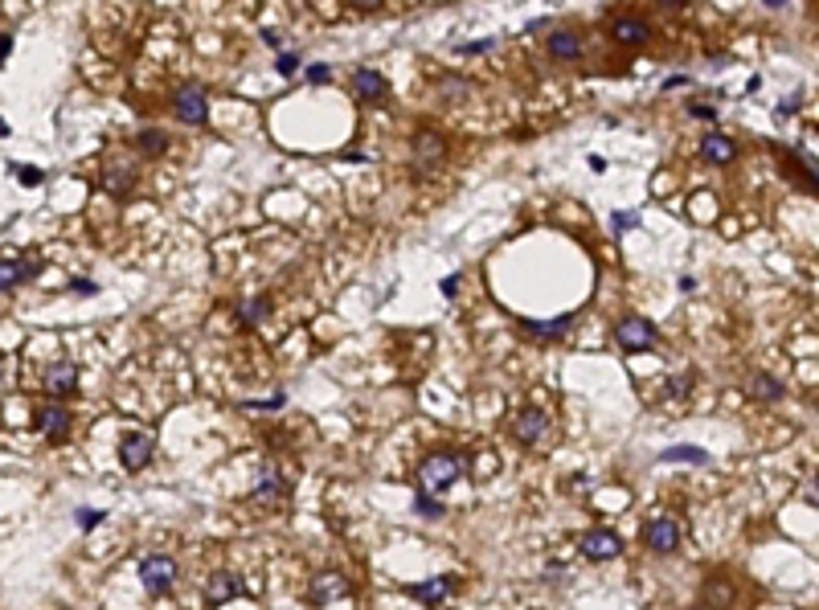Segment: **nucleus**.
I'll use <instances>...</instances> for the list:
<instances>
[{
	"label": "nucleus",
	"instance_id": "obj_1",
	"mask_svg": "<svg viewBox=\"0 0 819 610\" xmlns=\"http://www.w3.org/2000/svg\"><path fill=\"white\" fill-rule=\"evenodd\" d=\"M459 475H463L459 455H426L418 463V488H422V496H443Z\"/></svg>",
	"mask_w": 819,
	"mask_h": 610
},
{
	"label": "nucleus",
	"instance_id": "obj_2",
	"mask_svg": "<svg viewBox=\"0 0 819 610\" xmlns=\"http://www.w3.org/2000/svg\"><path fill=\"white\" fill-rule=\"evenodd\" d=\"M152 451H156V439L144 430H132L119 439V459H123V471H144L152 463Z\"/></svg>",
	"mask_w": 819,
	"mask_h": 610
},
{
	"label": "nucleus",
	"instance_id": "obj_3",
	"mask_svg": "<svg viewBox=\"0 0 819 610\" xmlns=\"http://www.w3.org/2000/svg\"><path fill=\"white\" fill-rule=\"evenodd\" d=\"M140 578H144V586L152 594H168L172 582H177V561L164 557V553H152V557L140 561Z\"/></svg>",
	"mask_w": 819,
	"mask_h": 610
},
{
	"label": "nucleus",
	"instance_id": "obj_4",
	"mask_svg": "<svg viewBox=\"0 0 819 610\" xmlns=\"http://www.w3.org/2000/svg\"><path fill=\"white\" fill-rule=\"evenodd\" d=\"M615 340L627 348V353H643V348L656 344V328H652L648 320H639V316H627V320H619Z\"/></svg>",
	"mask_w": 819,
	"mask_h": 610
},
{
	"label": "nucleus",
	"instance_id": "obj_5",
	"mask_svg": "<svg viewBox=\"0 0 819 610\" xmlns=\"http://www.w3.org/2000/svg\"><path fill=\"white\" fill-rule=\"evenodd\" d=\"M578 549H582L586 561H611V557L623 553V541H619V533H611V529H590Z\"/></svg>",
	"mask_w": 819,
	"mask_h": 610
},
{
	"label": "nucleus",
	"instance_id": "obj_6",
	"mask_svg": "<svg viewBox=\"0 0 819 610\" xmlns=\"http://www.w3.org/2000/svg\"><path fill=\"white\" fill-rule=\"evenodd\" d=\"M512 434H516V443H525V447H537L545 434H549V418L537 410V406H529V410H521L516 414V422H512Z\"/></svg>",
	"mask_w": 819,
	"mask_h": 610
},
{
	"label": "nucleus",
	"instance_id": "obj_7",
	"mask_svg": "<svg viewBox=\"0 0 819 610\" xmlns=\"http://www.w3.org/2000/svg\"><path fill=\"white\" fill-rule=\"evenodd\" d=\"M643 541H648L652 553H672L680 545V520L676 516H660L652 520L648 529H643Z\"/></svg>",
	"mask_w": 819,
	"mask_h": 610
},
{
	"label": "nucleus",
	"instance_id": "obj_8",
	"mask_svg": "<svg viewBox=\"0 0 819 610\" xmlns=\"http://www.w3.org/2000/svg\"><path fill=\"white\" fill-rule=\"evenodd\" d=\"M246 594V582L238 578V574H226V570H218L209 582H205V598L213 602V606H226V602H234V598H242Z\"/></svg>",
	"mask_w": 819,
	"mask_h": 610
},
{
	"label": "nucleus",
	"instance_id": "obj_9",
	"mask_svg": "<svg viewBox=\"0 0 819 610\" xmlns=\"http://www.w3.org/2000/svg\"><path fill=\"white\" fill-rule=\"evenodd\" d=\"M172 107H177L181 123H205V91H201V86H181L177 99H172Z\"/></svg>",
	"mask_w": 819,
	"mask_h": 610
},
{
	"label": "nucleus",
	"instance_id": "obj_10",
	"mask_svg": "<svg viewBox=\"0 0 819 610\" xmlns=\"http://www.w3.org/2000/svg\"><path fill=\"white\" fill-rule=\"evenodd\" d=\"M349 594V582H344V574H316L312 578V606H328L336 598Z\"/></svg>",
	"mask_w": 819,
	"mask_h": 610
},
{
	"label": "nucleus",
	"instance_id": "obj_11",
	"mask_svg": "<svg viewBox=\"0 0 819 610\" xmlns=\"http://www.w3.org/2000/svg\"><path fill=\"white\" fill-rule=\"evenodd\" d=\"M74 385H78V365H74V361H58V365H50V373H46V389H50L54 398L74 394Z\"/></svg>",
	"mask_w": 819,
	"mask_h": 610
},
{
	"label": "nucleus",
	"instance_id": "obj_12",
	"mask_svg": "<svg viewBox=\"0 0 819 610\" xmlns=\"http://www.w3.org/2000/svg\"><path fill=\"white\" fill-rule=\"evenodd\" d=\"M353 95L361 99V103H377L381 95H385V78L377 74V70H353Z\"/></svg>",
	"mask_w": 819,
	"mask_h": 610
},
{
	"label": "nucleus",
	"instance_id": "obj_13",
	"mask_svg": "<svg viewBox=\"0 0 819 610\" xmlns=\"http://www.w3.org/2000/svg\"><path fill=\"white\" fill-rule=\"evenodd\" d=\"M451 586H455V578H430V582H418V586H410L406 594L414 598V602H422V606H439L447 594H451Z\"/></svg>",
	"mask_w": 819,
	"mask_h": 610
},
{
	"label": "nucleus",
	"instance_id": "obj_14",
	"mask_svg": "<svg viewBox=\"0 0 819 610\" xmlns=\"http://www.w3.org/2000/svg\"><path fill=\"white\" fill-rule=\"evenodd\" d=\"M701 156H705L709 164H734L738 144L729 140V136H721V132H709V136H705V144H701Z\"/></svg>",
	"mask_w": 819,
	"mask_h": 610
},
{
	"label": "nucleus",
	"instance_id": "obj_15",
	"mask_svg": "<svg viewBox=\"0 0 819 610\" xmlns=\"http://www.w3.org/2000/svg\"><path fill=\"white\" fill-rule=\"evenodd\" d=\"M545 46H549V54H553L557 62H574V58L582 54V41H578V33H570V29H553Z\"/></svg>",
	"mask_w": 819,
	"mask_h": 610
},
{
	"label": "nucleus",
	"instance_id": "obj_16",
	"mask_svg": "<svg viewBox=\"0 0 819 610\" xmlns=\"http://www.w3.org/2000/svg\"><path fill=\"white\" fill-rule=\"evenodd\" d=\"M746 394H750L754 402H779V398H783V381L770 377V373H750Z\"/></svg>",
	"mask_w": 819,
	"mask_h": 610
},
{
	"label": "nucleus",
	"instance_id": "obj_17",
	"mask_svg": "<svg viewBox=\"0 0 819 610\" xmlns=\"http://www.w3.org/2000/svg\"><path fill=\"white\" fill-rule=\"evenodd\" d=\"M37 426H41V434H46V439H62V434H66V426H70V410L66 406H46V410H37Z\"/></svg>",
	"mask_w": 819,
	"mask_h": 610
},
{
	"label": "nucleus",
	"instance_id": "obj_18",
	"mask_svg": "<svg viewBox=\"0 0 819 610\" xmlns=\"http://www.w3.org/2000/svg\"><path fill=\"white\" fill-rule=\"evenodd\" d=\"M287 500V484L279 475H263L258 479V488H254V504H267V508H275V504H283Z\"/></svg>",
	"mask_w": 819,
	"mask_h": 610
},
{
	"label": "nucleus",
	"instance_id": "obj_19",
	"mask_svg": "<svg viewBox=\"0 0 819 610\" xmlns=\"http://www.w3.org/2000/svg\"><path fill=\"white\" fill-rule=\"evenodd\" d=\"M611 33H615V41H623V46H643V41H648V25L635 21V17H619Z\"/></svg>",
	"mask_w": 819,
	"mask_h": 610
},
{
	"label": "nucleus",
	"instance_id": "obj_20",
	"mask_svg": "<svg viewBox=\"0 0 819 610\" xmlns=\"http://www.w3.org/2000/svg\"><path fill=\"white\" fill-rule=\"evenodd\" d=\"M660 463H693V467H705V463H709V451H701V447H668V451H660Z\"/></svg>",
	"mask_w": 819,
	"mask_h": 610
},
{
	"label": "nucleus",
	"instance_id": "obj_21",
	"mask_svg": "<svg viewBox=\"0 0 819 610\" xmlns=\"http://www.w3.org/2000/svg\"><path fill=\"white\" fill-rule=\"evenodd\" d=\"M566 324H570V316H557V320H525L521 328L529 332V336H537V340H553V336H562L566 332Z\"/></svg>",
	"mask_w": 819,
	"mask_h": 610
},
{
	"label": "nucleus",
	"instance_id": "obj_22",
	"mask_svg": "<svg viewBox=\"0 0 819 610\" xmlns=\"http://www.w3.org/2000/svg\"><path fill=\"white\" fill-rule=\"evenodd\" d=\"M414 152H418L422 164H439V160H443V140H439L435 132H422V136L414 140Z\"/></svg>",
	"mask_w": 819,
	"mask_h": 610
},
{
	"label": "nucleus",
	"instance_id": "obj_23",
	"mask_svg": "<svg viewBox=\"0 0 819 610\" xmlns=\"http://www.w3.org/2000/svg\"><path fill=\"white\" fill-rule=\"evenodd\" d=\"M21 279H25V267H17V258H5V263H0V287L13 291Z\"/></svg>",
	"mask_w": 819,
	"mask_h": 610
},
{
	"label": "nucleus",
	"instance_id": "obj_24",
	"mask_svg": "<svg viewBox=\"0 0 819 610\" xmlns=\"http://www.w3.org/2000/svg\"><path fill=\"white\" fill-rule=\"evenodd\" d=\"M639 226V209H623V213H615L611 217V230H615V238H623L627 230H635Z\"/></svg>",
	"mask_w": 819,
	"mask_h": 610
},
{
	"label": "nucleus",
	"instance_id": "obj_25",
	"mask_svg": "<svg viewBox=\"0 0 819 610\" xmlns=\"http://www.w3.org/2000/svg\"><path fill=\"white\" fill-rule=\"evenodd\" d=\"M140 148H144L148 156H160V152L168 148V140L156 132V127H148V132H140Z\"/></svg>",
	"mask_w": 819,
	"mask_h": 610
},
{
	"label": "nucleus",
	"instance_id": "obj_26",
	"mask_svg": "<svg viewBox=\"0 0 819 610\" xmlns=\"http://www.w3.org/2000/svg\"><path fill=\"white\" fill-rule=\"evenodd\" d=\"M127 185H132V168H111L107 172V189L111 193H127Z\"/></svg>",
	"mask_w": 819,
	"mask_h": 610
},
{
	"label": "nucleus",
	"instance_id": "obj_27",
	"mask_svg": "<svg viewBox=\"0 0 819 610\" xmlns=\"http://www.w3.org/2000/svg\"><path fill=\"white\" fill-rule=\"evenodd\" d=\"M263 312H267L263 299H246V303H242V320H246V324H258V320H263Z\"/></svg>",
	"mask_w": 819,
	"mask_h": 610
},
{
	"label": "nucleus",
	"instance_id": "obj_28",
	"mask_svg": "<svg viewBox=\"0 0 819 610\" xmlns=\"http://www.w3.org/2000/svg\"><path fill=\"white\" fill-rule=\"evenodd\" d=\"M99 520H103V512H99V508H78V525H82V529H95Z\"/></svg>",
	"mask_w": 819,
	"mask_h": 610
},
{
	"label": "nucleus",
	"instance_id": "obj_29",
	"mask_svg": "<svg viewBox=\"0 0 819 610\" xmlns=\"http://www.w3.org/2000/svg\"><path fill=\"white\" fill-rule=\"evenodd\" d=\"M295 66H299V54H279V62H275V70H279L283 78H291V74H295Z\"/></svg>",
	"mask_w": 819,
	"mask_h": 610
},
{
	"label": "nucleus",
	"instance_id": "obj_30",
	"mask_svg": "<svg viewBox=\"0 0 819 610\" xmlns=\"http://www.w3.org/2000/svg\"><path fill=\"white\" fill-rule=\"evenodd\" d=\"M332 78V70L324 66V62H316V66H308V82H316V86H324Z\"/></svg>",
	"mask_w": 819,
	"mask_h": 610
},
{
	"label": "nucleus",
	"instance_id": "obj_31",
	"mask_svg": "<svg viewBox=\"0 0 819 610\" xmlns=\"http://www.w3.org/2000/svg\"><path fill=\"white\" fill-rule=\"evenodd\" d=\"M496 41L488 37V41H467V46H459V54H484V50H492Z\"/></svg>",
	"mask_w": 819,
	"mask_h": 610
},
{
	"label": "nucleus",
	"instance_id": "obj_32",
	"mask_svg": "<svg viewBox=\"0 0 819 610\" xmlns=\"http://www.w3.org/2000/svg\"><path fill=\"white\" fill-rule=\"evenodd\" d=\"M414 508H418V512H426V516H439V512H443L439 504H430V500H426L422 492H418V500H414Z\"/></svg>",
	"mask_w": 819,
	"mask_h": 610
},
{
	"label": "nucleus",
	"instance_id": "obj_33",
	"mask_svg": "<svg viewBox=\"0 0 819 610\" xmlns=\"http://www.w3.org/2000/svg\"><path fill=\"white\" fill-rule=\"evenodd\" d=\"M13 172H17V177H21L25 185H37V181H41V172H37V168H17V164H13Z\"/></svg>",
	"mask_w": 819,
	"mask_h": 610
},
{
	"label": "nucleus",
	"instance_id": "obj_34",
	"mask_svg": "<svg viewBox=\"0 0 819 610\" xmlns=\"http://www.w3.org/2000/svg\"><path fill=\"white\" fill-rule=\"evenodd\" d=\"M263 41H267V46H271V50H283V37H279L275 29H263Z\"/></svg>",
	"mask_w": 819,
	"mask_h": 610
},
{
	"label": "nucleus",
	"instance_id": "obj_35",
	"mask_svg": "<svg viewBox=\"0 0 819 610\" xmlns=\"http://www.w3.org/2000/svg\"><path fill=\"white\" fill-rule=\"evenodd\" d=\"M684 389H688V377H676V381H668V394L684 398Z\"/></svg>",
	"mask_w": 819,
	"mask_h": 610
},
{
	"label": "nucleus",
	"instance_id": "obj_36",
	"mask_svg": "<svg viewBox=\"0 0 819 610\" xmlns=\"http://www.w3.org/2000/svg\"><path fill=\"white\" fill-rule=\"evenodd\" d=\"M443 91H447V95H467V82H455V78H451V82H443Z\"/></svg>",
	"mask_w": 819,
	"mask_h": 610
},
{
	"label": "nucleus",
	"instance_id": "obj_37",
	"mask_svg": "<svg viewBox=\"0 0 819 610\" xmlns=\"http://www.w3.org/2000/svg\"><path fill=\"white\" fill-rule=\"evenodd\" d=\"M9 54H13V33L0 37V58H9Z\"/></svg>",
	"mask_w": 819,
	"mask_h": 610
},
{
	"label": "nucleus",
	"instance_id": "obj_38",
	"mask_svg": "<svg viewBox=\"0 0 819 610\" xmlns=\"http://www.w3.org/2000/svg\"><path fill=\"white\" fill-rule=\"evenodd\" d=\"M459 291V275H451V279H443V295H455Z\"/></svg>",
	"mask_w": 819,
	"mask_h": 610
},
{
	"label": "nucleus",
	"instance_id": "obj_39",
	"mask_svg": "<svg viewBox=\"0 0 819 610\" xmlns=\"http://www.w3.org/2000/svg\"><path fill=\"white\" fill-rule=\"evenodd\" d=\"M807 500H811V504H819V475L811 479V488H807Z\"/></svg>",
	"mask_w": 819,
	"mask_h": 610
}]
</instances>
